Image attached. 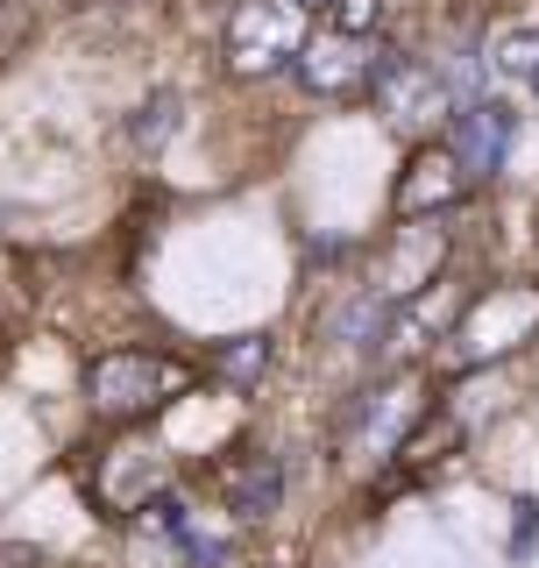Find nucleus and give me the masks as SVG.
I'll use <instances>...</instances> for the list:
<instances>
[{"instance_id": "obj_1", "label": "nucleus", "mask_w": 539, "mask_h": 568, "mask_svg": "<svg viewBox=\"0 0 539 568\" xmlns=\"http://www.w3.org/2000/svg\"><path fill=\"white\" fill-rule=\"evenodd\" d=\"M313 43L298 0H235L221 29V58L235 79H270V71H292L298 50Z\"/></svg>"}, {"instance_id": "obj_2", "label": "nucleus", "mask_w": 539, "mask_h": 568, "mask_svg": "<svg viewBox=\"0 0 539 568\" xmlns=\"http://www.w3.org/2000/svg\"><path fill=\"white\" fill-rule=\"evenodd\" d=\"M85 390H93V405L106 419H142V413H156L171 390H185V369H177L171 355H150V348H114V355L93 363Z\"/></svg>"}, {"instance_id": "obj_3", "label": "nucleus", "mask_w": 539, "mask_h": 568, "mask_svg": "<svg viewBox=\"0 0 539 568\" xmlns=\"http://www.w3.org/2000/svg\"><path fill=\"white\" fill-rule=\"evenodd\" d=\"M376 106L390 114V129L405 135H434L440 121H455V85H447V71L419 64V58H398V50H384L376 58Z\"/></svg>"}, {"instance_id": "obj_4", "label": "nucleus", "mask_w": 539, "mask_h": 568, "mask_svg": "<svg viewBox=\"0 0 539 568\" xmlns=\"http://www.w3.org/2000/svg\"><path fill=\"white\" fill-rule=\"evenodd\" d=\"M376 58L384 50H369V36H348V29H313V43L298 50V85L319 100H348V93H369L376 85Z\"/></svg>"}, {"instance_id": "obj_5", "label": "nucleus", "mask_w": 539, "mask_h": 568, "mask_svg": "<svg viewBox=\"0 0 539 568\" xmlns=\"http://www.w3.org/2000/svg\"><path fill=\"white\" fill-rule=\"evenodd\" d=\"M461 185H469V171H461L455 142H426V150L405 164V178H398V221H426V213H447V206L461 200Z\"/></svg>"}, {"instance_id": "obj_6", "label": "nucleus", "mask_w": 539, "mask_h": 568, "mask_svg": "<svg viewBox=\"0 0 539 568\" xmlns=\"http://www.w3.org/2000/svg\"><path fill=\"white\" fill-rule=\"evenodd\" d=\"M440 256H447V235H440V227H426V221L398 227V242L384 248V271H376V292H384V298L426 292V284H434V271H440Z\"/></svg>"}, {"instance_id": "obj_7", "label": "nucleus", "mask_w": 539, "mask_h": 568, "mask_svg": "<svg viewBox=\"0 0 539 568\" xmlns=\"http://www.w3.org/2000/svg\"><path fill=\"white\" fill-rule=\"evenodd\" d=\"M511 129H518L511 106L469 100V106L455 114V156H461V171H469V178H490L497 164H505V150H511Z\"/></svg>"}, {"instance_id": "obj_8", "label": "nucleus", "mask_w": 539, "mask_h": 568, "mask_svg": "<svg viewBox=\"0 0 539 568\" xmlns=\"http://www.w3.org/2000/svg\"><path fill=\"white\" fill-rule=\"evenodd\" d=\"M156 511H164V532H171L177 555H185V568H227L235 561V526H213L192 505H156Z\"/></svg>"}, {"instance_id": "obj_9", "label": "nucleus", "mask_w": 539, "mask_h": 568, "mask_svg": "<svg viewBox=\"0 0 539 568\" xmlns=\"http://www.w3.org/2000/svg\"><path fill=\"white\" fill-rule=\"evenodd\" d=\"M284 505V469L277 455H248L235 476H227V511L235 519H270V511Z\"/></svg>"}, {"instance_id": "obj_10", "label": "nucleus", "mask_w": 539, "mask_h": 568, "mask_svg": "<svg viewBox=\"0 0 539 568\" xmlns=\"http://www.w3.org/2000/svg\"><path fill=\"white\" fill-rule=\"evenodd\" d=\"M405 426H411V390L390 384V390H369V398H363L355 440H363V448H376V455H390V448H405Z\"/></svg>"}, {"instance_id": "obj_11", "label": "nucleus", "mask_w": 539, "mask_h": 568, "mask_svg": "<svg viewBox=\"0 0 539 568\" xmlns=\"http://www.w3.org/2000/svg\"><path fill=\"white\" fill-rule=\"evenodd\" d=\"M177 121H185V100H177V93H150V100L135 106V121H129V142H135L142 156H156L177 135Z\"/></svg>"}, {"instance_id": "obj_12", "label": "nucleus", "mask_w": 539, "mask_h": 568, "mask_svg": "<svg viewBox=\"0 0 539 568\" xmlns=\"http://www.w3.org/2000/svg\"><path fill=\"white\" fill-rule=\"evenodd\" d=\"M263 369H270V334H242V342L221 348V377L235 384V390H248Z\"/></svg>"}, {"instance_id": "obj_13", "label": "nucleus", "mask_w": 539, "mask_h": 568, "mask_svg": "<svg viewBox=\"0 0 539 568\" xmlns=\"http://www.w3.org/2000/svg\"><path fill=\"white\" fill-rule=\"evenodd\" d=\"M490 64L497 71H511V79H539V29L526 22V29H505L490 43Z\"/></svg>"}, {"instance_id": "obj_14", "label": "nucleus", "mask_w": 539, "mask_h": 568, "mask_svg": "<svg viewBox=\"0 0 539 568\" xmlns=\"http://www.w3.org/2000/svg\"><path fill=\"white\" fill-rule=\"evenodd\" d=\"M376 22H384V0H334V29H348V36H369Z\"/></svg>"}, {"instance_id": "obj_15", "label": "nucleus", "mask_w": 539, "mask_h": 568, "mask_svg": "<svg viewBox=\"0 0 539 568\" xmlns=\"http://www.w3.org/2000/svg\"><path fill=\"white\" fill-rule=\"evenodd\" d=\"M298 8H305V14H334V0H298Z\"/></svg>"}, {"instance_id": "obj_16", "label": "nucleus", "mask_w": 539, "mask_h": 568, "mask_svg": "<svg viewBox=\"0 0 539 568\" xmlns=\"http://www.w3.org/2000/svg\"><path fill=\"white\" fill-rule=\"evenodd\" d=\"M532 85H539V79H532Z\"/></svg>"}]
</instances>
